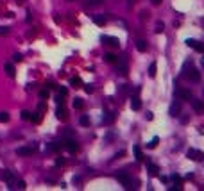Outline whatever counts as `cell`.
Wrapping results in <instances>:
<instances>
[{
	"instance_id": "1",
	"label": "cell",
	"mask_w": 204,
	"mask_h": 191,
	"mask_svg": "<svg viewBox=\"0 0 204 191\" xmlns=\"http://www.w3.org/2000/svg\"><path fill=\"white\" fill-rule=\"evenodd\" d=\"M63 146H64L70 154H75V152L79 150V145H77V141H75L74 138H66V139L63 141Z\"/></svg>"
},
{
	"instance_id": "2",
	"label": "cell",
	"mask_w": 204,
	"mask_h": 191,
	"mask_svg": "<svg viewBox=\"0 0 204 191\" xmlns=\"http://www.w3.org/2000/svg\"><path fill=\"white\" fill-rule=\"evenodd\" d=\"M115 177H117V179L124 184V187H125V189H131V187H132V179H131L125 172H118Z\"/></svg>"
},
{
	"instance_id": "3",
	"label": "cell",
	"mask_w": 204,
	"mask_h": 191,
	"mask_svg": "<svg viewBox=\"0 0 204 191\" xmlns=\"http://www.w3.org/2000/svg\"><path fill=\"white\" fill-rule=\"evenodd\" d=\"M117 65H118V72H120V75H127L129 73V65H127V57L125 55H122L120 59H117Z\"/></svg>"
},
{
	"instance_id": "4",
	"label": "cell",
	"mask_w": 204,
	"mask_h": 191,
	"mask_svg": "<svg viewBox=\"0 0 204 191\" xmlns=\"http://www.w3.org/2000/svg\"><path fill=\"white\" fill-rule=\"evenodd\" d=\"M100 39H102V43H106V45H109V47H115V48L120 47V39L115 38V36H102Z\"/></svg>"
},
{
	"instance_id": "5",
	"label": "cell",
	"mask_w": 204,
	"mask_h": 191,
	"mask_svg": "<svg viewBox=\"0 0 204 191\" xmlns=\"http://www.w3.org/2000/svg\"><path fill=\"white\" fill-rule=\"evenodd\" d=\"M34 150H36V145H32V146H18V148H16V154L27 157V155H32Z\"/></svg>"
},
{
	"instance_id": "6",
	"label": "cell",
	"mask_w": 204,
	"mask_h": 191,
	"mask_svg": "<svg viewBox=\"0 0 204 191\" xmlns=\"http://www.w3.org/2000/svg\"><path fill=\"white\" fill-rule=\"evenodd\" d=\"M185 43L188 45V47H192V48H195L199 54H202L204 52V47H202V43H200V41H197V39H193V38H188L186 41H185Z\"/></svg>"
},
{
	"instance_id": "7",
	"label": "cell",
	"mask_w": 204,
	"mask_h": 191,
	"mask_svg": "<svg viewBox=\"0 0 204 191\" xmlns=\"http://www.w3.org/2000/svg\"><path fill=\"white\" fill-rule=\"evenodd\" d=\"M186 155H188V159H192V161H202V159H204V154H202L200 150H195V148H190V150L186 152Z\"/></svg>"
},
{
	"instance_id": "8",
	"label": "cell",
	"mask_w": 204,
	"mask_h": 191,
	"mask_svg": "<svg viewBox=\"0 0 204 191\" xmlns=\"http://www.w3.org/2000/svg\"><path fill=\"white\" fill-rule=\"evenodd\" d=\"M185 75H186L192 82H200V72H199L197 68H192V66H190V72L185 73Z\"/></svg>"
},
{
	"instance_id": "9",
	"label": "cell",
	"mask_w": 204,
	"mask_h": 191,
	"mask_svg": "<svg viewBox=\"0 0 204 191\" xmlns=\"http://www.w3.org/2000/svg\"><path fill=\"white\" fill-rule=\"evenodd\" d=\"M2 177H4V180L9 184V189H13V186H14V182H16V177H14V173H13V172H9V170H6Z\"/></svg>"
},
{
	"instance_id": "10",
	"label": "cell",
	"mask_w": 204,
	"mask_h": 191,
	"mask_svg": "<svg viewBox=\"0 0 204 191\" xmlns=\"http://www.w3.org/2000/svg\"><path fill=\"white\" fill-rule=\"evenodd\" d=\"M175 93H177V97H179L181 100H188V102L192 100V91H190V89H183V88H177V91H175Z\"/></svg>"
},
{
	"instance_id": "11",
	"label": "cell",
	"mask_w": 204,
	"mask_h": 191,
	"mask_svg": "<svg viewBox=\"0 0 204 191\" xmlns=\"http://www.w3.org/2000/svg\"><path fill=\"white\" fill-rule=\"evenodd\" d=\"M56 116L61 120V121H64L66 118H68V113H66V109H64V105L63 104H57V109H56Z\"/></svg>"
},
{
	"instance_id": "12",
	"label": "cell",
	"mask_w": 204,
	"mask_h": 191,
	"mask_svg": "<svg viewBox=\"0 0 204 191\" xmlns=\"http://www.w3.org/2000/svg\"><path fill=\"white\" fill-rule=\"evenodd\" d=\"M179 111H181V104H179V100H177V102L174 100L172 105H170V116H174V118L179 116Z\"/></svg>"
},
{
	"instance_id": "13",
	"label": "cell",
	"mask_w": 204,
	"mask_h": 191,
	"mask_svg": "<svg viewBox=\"0 0 204 191\" xmlns=\"http://www.w3.org/2000/svg\"><path fill=\"white\" fill-rule=\"evenodd\" d=\"M192 105H193L195 113H202L204 111V102L202 100H192Z\"/></svg>"
},
{
	"instance_id": "14",
	"label": "cell",
	"mask_w": 204,
	"mask_h": 191,
	"mask_svg": "<svg viewBox=\"0 0 204 191\" xmlns=\"http://www.w3.org/2000/svg\"><path fill=\"white\" fill-rule=\"evenodd\" d=\"M147 168H149V173H150L152 177H157V175H160V168H157L156 164H152V163H147Z\"/></svg>"
},
{
	"instance_id": "15",
	"label": "cell",
	"mask_w": 204,
	"mask_h": 191,
	"mask_svg": "<svg viewBox=\"0 0 204 191\" xmlns=\"http://www.w3.org/2000/svg\"><path fill=\"white\" fill-rule=\"evenodd\" d=\"M131 107H132V111H140V109H142V102H140L138 97H132V100H131Z\"/></svg>"
},
{
	"instance_id": "16",
	"label": "cell",
	"mask_w": 204,
	"mask_h": 191,
	"mask_svg": "<svg viewBox=\"0 0 204 191\" xmlns=\"http://www.w3.org/2000/svg\"><path fill=\"white\" fill-rule=\"evenodd\" d=\"M93 22H95V25H99V27H102V25H106V16L104 14H97V16H93Z\"/></svg>"
},
{
	"instance_id": "17",
	"label": "cell",
	"mask_w": 204,
	"mask_h": 191,
	"mask_svg": "<svg viewBox=\"0 0 204 191\" xmlns=\"http://www.w3.org/2000/svg\"><path fill=\"white\" fill-rule=\"evenodd\" d=\"M136 48H138V52H147V41L145 39H138L136 41Z\"/></svg>"
},
{
	"instance_id": "18",
	"label": "cell",
	"mask_w": 204,
	"mask_h": 191,
	"mask_svg": "<svg viewBox=\"0 0 204 191\" xmlns=\"http://www.w3.org/2000/svg\"><path fill=\"white\" fill-rule=\"evenodd\" d=\"M132 152H134V157H136V161H143V154H142V148L136 145V146H132Z\"/></svg>"
},
{
	"instance_id": "19",
	"label": "cell",
	"mask_w": 204,
	"mask_h": 191,
	"mask_svg": "<svg viewBox=\"0 0 204 191\" xmlns=\"http://www.w3.org/2000/svg\"><path fill=\"white\" fill-rule=\"evenodd\" d=\"M117 59H118V55H115V54H111V52H107V54H104V61H106V62H117Z\"/></svg>"
},
{
	"instance_id": "20",
	"label": "cell",
	"mask_w": 204,
	"mask_h": 191,
	"mask_svg": "<svg viewBox=\"0 0 204 191\" xmlns=\"http://www.w3.org/2000/svg\"><path fill=\"white\" fill-rule=\"evenodd\" d=\"M63 146V143H47V150H52V152H57L59 148Z\"/></svg>"
},
{
	"instance_id": "21",
	"label": "cell",
	"mask_w": 204,
	"mask_h": 191,
	"mask_svg": "<svg viewBox=\"0 0 204 191\" xmlns=\"http://www.w3.org/2000/svg\"><path fill=\"white\" fill-rule=\"evenodd\" d=\"M106 116L102 118V121L106 123V125H109V123H113V120H115V114H113V113H104Z\"/></svg>"
},
{
	"instance_id": "22",
	"label": "cell",
	"mask_w": 204,
	"mask_h": 191,
	"mask_svg": "<svg viewBox=\"0 0 204 191\" xmlns=\"http://www.w3.org/2000/svg\"><path fill=\"white\" fill-rule=\"evenodd\" d=\"M4 68H6V72H7V75H9V77H11V79H13V77H14V75H16V72H14V66H13V65H11V62H7V65H6V66H4Z\"/></svg>"
},
{
	"instance_id": "23",
	"label": "cell",
	"mask_w": 204,
	"mask_h": 191,
	"mask_svg": "<svg viewBox=\"0 0 204 191\" xmlns=\"http://www.w3.org/2000/svg\"><path fill=\"white\" fill-rule=\"evenodd\" d=\"M70 84H72L74 88H81L82 80H81V77H72V79H70Z\"/></svg>"
},
{
	"instance_id": "24",
	"label": "cell",
	"mask_w": 204,
	"mask_h": 191,
	"mask_svg": "<svg viewBox=\"0 0 204 191\" xmlns=\"http://www.w3.org/2000/svg\"><path fill=\"white\" fill-rule=\"evenodd\" d=\"M156 68H157L156 62H150V66H149V77H152V79L156 77Z\"/></svg>"
},
{
	"instance_id": "25",
	"label": "cell",
	"mask_w": 204,
	"mask_h": 191,
	"mask_svg": "<svg viewBox=\"0 0 204 191\" xmlns=\"http://www.w3.org/2000/svg\"><path fill=\"white\" fill-rule=\"evenodd\" d=\"M79 123H81L82 127H89V118L84 114V116H81V118H79Z\"/></svg>"
},
{
	"instance_id": "26",
	"label": "cell",
	"mask_w": 204,
	"mask_h": 191,
	"mask_svg": "<svg viewBox=\"0 0 204 191\" xmlns=\"http://www.w3.org/2000/svg\"><path fill=\"white\" fill-rule=\"evenodd\" d=\"M157 143H160V138H157V136H154V138L150 139V143H149L147 146H149V148H156V146H157Z\"/></svg>"
},
{
	"instance_id": "27",
	"label": "cell",
	"mask_w": 204,
	"mask_h": 191,
	"mask_svg": "<svg viewBox=\"0 0 204 191\" xmlns=\"http://www.w3.org/2000/svg\"><path fill=\"white\" fill-rule=\"evenodd\" d=\"M82 105H84L82 98H75V100H74V107H75V109H82Z\"/></svg>"
},
{
	"instance_id": "28",
	"label": "cell",
	"mask_w": 204,
	"mask_h": 191,
	"mask_svg": "<svg viewBox=\"0 0 204 191\" xmlns=\"http://www.w3.org/2000/svg\"><path fill=\"white\" fill-rule=\"evenodd\" d=\"M16 187H18V189H25L27 186H25V182H24V180H16V182H14V186H13V189H16Z\"/></svg>"
},
{
	"instance_id": "29",
	"label": "cell",
	"mask_w": 204,
	"mask_h": 191,
	"mask_svg": "<svg viewBox=\"0 0 204 191\" xmlns=\"http://www.w3.org/2000/svg\"><path fill=\"white\" fill-rule=\"evenodd\" d=\"M154 31H156V34H161V32L165 31V25H163L161 22H157V23H156V29H154Z\"/></svg>"
},
{
	"instance_id": "30",
	"label": "cell",
	"mask_w": 204,
	"mask_h": 191,
	"mask_svg": "<svg viewBox=\"0 0 204 191\" xmlns=\"http://www.w3.org/2000/svg\"><path fill=\"white\" fill-rule=\"evenodd\" d=\"M0 121H2V123L9 121V113H6V111H2V113H0Z\"/></svg>"
},
{
	"instance_id": "31",
	"label": "cell",
	"mask_w": 204,
	"mask_h": 191,
	"mask_svg": "<svg viewBox=\"0 0 204 191\" xmlns=\"http://www.w3.org/2000/svg\"><path fill=\"white\" fill-rule=\"evenodd\" d=\"M100 2H104V0H86V6H99Z\"/></svg>"
},
{
	"instance_id": "32",
	"label": "cell",
	"mask_w": 204,
	"mask_h": 191,
	"mask_svg": "<svg viewBox=\"0 0 204 191\" xmlns=\"http://www.w3.org/2000/svg\"><path fill=\"white\" fill-rule=\"evenodd\" d=\"M7 34H9V27H0V38L7 36Z\"/></svg>"
},
{
	"instance_id": "33",
	"label": "cell",
	"mask_w": 204,
	"mask_h": 191,
	"mask_svg": "<svg viewBox=\"0 0 204 191\" xmlns=\"http://www.w3.org/2000/svg\"><path fill=\"white\" fill-rule=\"evenodd\" d=\"M21 120H27L29 121L31 120V113L29 111H21Z\"/></svg>"
},
{
	"instance_id": "34",
	"label": "cell",
	"mask_w": 204,
	"mask_h": 191,
	"mask_svg": "<svg viewBox=\"0 0 204 191\" xmlns=\"http://www.w3.org/2000/svg\"><path fill=\"white\" fill-rule=\"evenodd\" d=\"M45 109H47V104H45V102H41V104L38 105V113H45Z\"/></svg>"
},
{
	"instance_id": "35",
	"label": "cell",
	"mask_w": 204,
	"mask_h": 191,
	"mask_svg": "<svg viewBox=\"0 0 204 191\" xmlns=\"http://www.w3.org/2000/svg\"><path fill=\"white\" fill-rule=\"evenodd\" d=\"M39 97H41V98H49V89H47V88L41 89V91H39Z\"/></svg>"
},
{
	"instance_id": "36",
	"label": "cell",
	"mask_w": 204,
	"mask_h": 191,
	"mask_svg": "<svg viewBox=\"0 0 204 191\" xmlns=\"http://www.w3.org/2000/svg\"><path fill=\"white\" fill-rule=\"evenodd\" d=\"M56 102H57V104H64V95L57 93V97H56Z\"/></svg>"
},
{
	"instance_id": "37",
	"label": "cell",
	"mask_w": 204,
	"mask_h": 191,
	"mask_svg": "<svg viewBox=\"0 0 204 191\" xmlns=\"http://www.w3.org/2000/svg\"><path fill=\"white\" fill-rule=\"evenodd\" d=\"M113 139H115V134H113V132H109V134L106 136V139H104V141H106V143H109V141H113Z\"/></svg>"
},
{
	"instance_id": "38",
	"label": "cell",
	"mask_w": 204,
	"mask_h": 191,
	"mask_svg": "<svg viewBox=\"0 0 204 191\" xmlns=\"http://www.w3.org/2000/svg\"><path fill=\"white\" fill-rule=\"evenodd\" d=\"M84 91H86V93H93V86H92V84H86V86H84Z\"/></svg>"
},
{
	"instance_id": "39",
	"label": "cell",
	"mask_w": 204,
	"mask_h": 191,
	"mask_svg": "<svg viewBox=\"0 0 204 191\" xmlns=\"http://www.w3.org/2000/svg\"><path fill=\"white\" fill-rule=\"evenodd\" d=\"M21 59H24V57H21L20 54H14V55H13V61H14V62H20Z\"/></svg>"
},
{
	"instance_id": "40",
	"label": "cell",
	"mask_w": 204,
	"mask_h": 191,
	"mask_svg": "<svg viewBox=\"0 0 204 191\" xmlns=\"http://www.w3.org/2000/svg\"><path fill=\"white\" fill-rule=\"evenodd\" d=\"M59 93H61V95H64V97H66V95H68V89H66V88H59Z\"/></svg>"
},
{
	"instance_id": "41",
	"label": "cell",
	"mask_w": 204,
	"mask_h": 191,
	"mask_svg": "<svg viewBox=\"0 0 204 191\" xmlns=\"http://www.w3.org/2000/svg\"><path fill=\"white\" fill-rule=\"evenodd\" d=\"M56 164H57V166H59V164H64V159H63V157H57V159H56Z\"/></svg>"
},
{
	"instance_id": "42",
	"label": "cell",
	"mask_w": 204,
	"mask_h": 191,
	"mask_svg": "<svg viewBox=\"0 0 204 191\" xmlns=\"http://www.w3.org/2000/svg\"><path fill=\"white\" fill-rule=\"evenodd\" d=\"M145 118H147V120H152V118H154V114H152L150 111H147V114H145Z\"/></svg>"
},
{
	"instance_id": "43",
	"label": "cell",
	"mask_w": 204,
	"mask_h": 191,
	"mask_svg": "<svg viewBox=\"0 0 204 191\" xmlns=\"http://www.w3.org/2000/svg\"><path fill=\"white\" fill-rule=\"evenodd\" d=\"M150 2H152V4H154V6H160V4H161V2H163V0H150Z\"/></svg>"
},
{
	"instance_id": "44",
	"label": "cell",
	"mask_w": 204,
	"mask_h": 191,
	"mask_svg": "<svg viewBox=\"0 0 204 191\" xmlns=\"http://www.w3.org/2000/svg\"><path fill=\"white\" fill-rule=\"evenodd\" d=\"M134 2H136V0H127V7H132Z\"/></svg>"
},
{
	"instance_id": "45",
	"label": "cell",
	"mask_w": 204,
	"mask_h": 191,
	"mask_svg": "<svg viewBox=\"0 0 204 191\" xmlns=\"http://www.w3.org/2000/svg\"><path fill=\"white\" fill-rule=\"evenodd\" d=\"M81 182V177H74V184H79Z\"/></svg>"
},
{
	"instance_id": "46",
	"label": "cell",
	"mask_w": 204,
	"mask_h": 191,
	"mask_svg": "<svg viewBox=\"0 0 204 191\" xmlns=\"http://www.w3.org/2000/svg\"><path fill=\"white\" fill-rule=\"evenodd\" d=\"M68 2H72V0H68Z\"/></svg>"
}]
</instances>
